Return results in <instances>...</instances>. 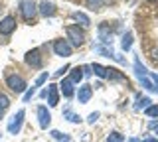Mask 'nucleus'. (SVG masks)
<instances>
[{
  "mask_svg": "<svg viewBox=\"0 0 158 142\" xmlns=\"http://www.w3.org/2000/svg\"><path fill=\"white\" fill-rule=\"evenodd\" d=\"M135 75L138 77V81L142 83V87H144V89L156 91L154 83H152V79H150V73H148V69L140 63V59H138V57H135Z\"/></svg>",
  "mask_w": 158,
  "mask_h": 142,
  "instance_id": "nucleus-1",
  "label": "nucleus"
},
{
  "mask_svg": "<svg viewBox=\"0 0 158 142\" xmlns=\"http://www.w3.org/2000/svg\"><path fill=\"white\" fill-rule=\"evenodd\" d=\"M65 34H67V38H69V43H71V47L75 46H83L85 43V32L79 28V24H71V26H65Z\"/></svg>",
  "mask_w": 158,
  "mask_h": 142,
  "instance_id": "nucleus-2",
  "label": "nucleus"
},
{
  "mask_svg": "<svg viewBox=\"0 0 158 142\" xmlns=\"http://www.w3.org/2000/svg\"><path fill=\"white\" fill-rule=\"evenodd\" d=\"M20 12L26 22H34L38 16V4L36 0H20Z\"/></svg>",
  "mask_w": 158,
  "mask_h": 142,
  "instance_id": "nucleus-3",
  "label": "nucleus"
},
{
  "mask_svg": "<svg viewBox=\"0 0 158 142\" xmlns=\"http://www.w3.org/2000/svg\"><path fill=\"white\" fill-rule=\"evenodd\" d=\"M6 85H8L14 93H26V89H28L26 79H24L22 75H16V73H12V75L6 77Z\"/></svg>",
  "mask_w": 158,
  "mask_h": 142,
  "instance_id": "nucleus-4",
  "label": "nucleus"
},
{
  "mask_svg": "<svg viewBox=\"0 0 158 142\" xmlns=\"http://www.w3.org/2000/svg\"><path fill=\"white\" fill-rule=\"evenodd\" d=\"M24 61H26L30 67H34V69H40V67L44 65V57H42V53H40L38 47L30 50L26 55H24Z\"/></svg>",
  "mask_w": 158,
  "mask_h": 142,
  "instance_id": "nucleus-5",
  "label": "nucleus"
},
{
  "mask_svg": "<svg viewBox=\"0 0 158 142\" xmlns=\"http://www.w3.org/2000/svg\"><path fill=\"white\" fill-rule=\"evenodd\" d=\"M24 116H26V111L20 109L16 115L10 119V122H8V132L10 134H18L20 132V128H22V124H24Z\"/></svg>",
  "mask_w": 158,
  "mask_h": 142,
  "instance_id": "nucleus-6",
  "label": "nucleus"
},
{
  "mask_svg": "<svg viewBox=\"0 0 158 142\" xmlns=\"http://www.w3.org/2000/svg\"><path fill=\"white\" fill-rule=\"evenodd\" d=\"M71 51H73V47H71V43H69L67 40H56V42H53V53H56V55L69 57Z\"/></svg>",
  "mask_w": 158,
  "mask_h": 142,
  "instance_id": "nucleus-7",
  "label": "nucleus"
},
{
  "mask_svg": "<svg viewBox=\"0 0 158 142\" xmlns=\"http://www.w3.org/2000/svg\"><path fill=\"white\" fill-rule=\"evenodd\" d=\"M99 40H101L103 46H111L113 43V28L109 22L99 24Z\"/></svg>",
  "mask_w": 158,
  "mask_h": 142,
  "instance_id": "nucleus-8",
  "label": "nucleus"
},
{
  "mask_svg": "<svg viewBox=\"0 0 158 142\" xmlns=\"http://www.w3.org/2000/svg\"><path fill=\"white\" fill-rule=\"evenodd\" d=\"M38 12L42 14L44 18H52V16H56V14H57V8H56V4H53V2L44 0V2L38 4Z\"/></svg>",
  "mask_w": 158,
  "mask_h": 142,
  "instance_id": "nucleus-9",
  "label": "nucleus"
},
{
  "mask_svg": "<svg viewBox=\"0 0 158 142\" xmlns=\"http://www.w3.org/2000/svg\"><path fill=\"white\" fill-rule=\"evenodd\" d=\"M14 30H16V18L14 16H6L0 20V34L2 36H10Z\"/></svg>",
  "mask_w": 158,
  "mask_h": 142,
  "instance_id": "nucleus-10",
  "label": "nucleus"
},
{
  "mask_svg": "<svg viewBox=\"0 0 158 142\" xmlns=\"http://www.w3.org/2000/svg\"><path fill=\"white\" fill-rule=\"evenodd\" d=\"M38 120H40V126H42V128H48L49 126V122H52V112L48 111V107H44V105L38 107Z\"/></svg>",
  "mask_w": 158,
  "mask_h": 142,
  "instance_id": "nucleus-11",
  "label": "nucleus"
},
{
  "mask_svg": "<svg viewBox=\"0 0 158 142\" xmlns=\"http://www.w3.org/2000/svg\"><path fill=\"white\" fill-rule=\"evenodd\" d=\"M91 97H93V87L91 85H81L77 89V101L81 103V105L89 103V101H91Z\"/></svg>",
  "mask_w": 158,
  "mask_h": 142,
  "instance_id": "nucleus-12",
  "label": "nucleus"
},
{
  "mask_svg": "<svg viewBox=\"0 0 158 142\" xmlns=\"http://www.w3.org/2000/svg\"><path fill=\"white\" fill-rule=\"evenodd\" d=\"M73 85H75V83H73L71 79H69V77H67V79H61V83H59V91H61L63 93V97H67V99H71V97L73 95H75V87H73Z\"/></svg>",
  "mask_w": 158,
  "mask_h": 142,
  "instance_id": "nucleus-13",
  "label": "nucleus"
},
{
  "mask_svg": "<svg viewBox=\"0 0 158 142\" xmlns=\"http://www.w3.org/2000/svg\"><path fill=\"white\" fill-rule=\"evenodd\" d=\"M93 50H95L97 53H103L105 57H111V59H117V61H121V63L125 61L123 57H118L117 53L113 51V47H109V46H103V43H99V46H95V47H93Z\"/></svg>",
  "mask_w": 158,
  "mask_h": 142,
  "instance_id": "nucleus-14",
  "label": "nucleus"
},
{
  "mask_svg": "<svg viewBox=\"0 0 158 142\" xmlns=\"http://www.w3.org/2000/svg\"><path fill=\"white\" fill-rule=\"evenodd\" d=\"M57 103H59V87L52 83V85L48 87V105L49 107H57Z\"/></svg>",
  "mask_w": 158,
  "mask_h": 142,
  "instance_id": "nucleus-15",
  "label": "nucleus"
},
{
  "mask_svg": "<svg viewBox=\"0 0 158 142\" xmlns=\"http://www.w3.org/2000/svg\"><path fill=\"white\" fill-rule=\"evenodd\" d=\"M107 79L109 81H118V83H127V77L123 75L118 69L115 67H107Z\"/></svg>",
  "mask_w": 158,
  "mask_h": 142,
  "instance_id": "nucleus-16",
  "label": "nucleus"
},
{
  "mask_svg": "<svg viewBox=\"0 0 158 142\" xmlns=\"http://www.w3.org/2000/svg\"><path fill=\"white\" fill-rule=\"evenodd\" d=\"M150 105H152L150 97L142 95V93H138V95H136V103H135V109H136V111H140V109H148Z\"/></svg>",
  "mask_w": 158,
  "mask_h": 142,
  "instance_id": "nucleus-17",
  "label": "nucleus"
},
{
  "mask_svg": "<svg viewBox=\"0 0 158 142\" xmlns=\"http://www.w3.org/2000/svg\"><path fill=\"white\" fill-rule=\"evenodd\" d=\"M71 18H73L75 22H79V24H81L83 28L91 26V18H89L85 12H73V14H71Z\"/></svg>",
  "mask_w": 158,
  "mask_h": 142,
  "instance_id": "nucleus-18",
  "label": "nucleus"
},
{
  "mask_svg": "<svg viewBox=\"0 0 158 142\" xmlns=\"http://www.w3.org/2000/svg\"><path fill=\"white\" fill-rule=\"evenodd\" d=\"M63 119H67L69 122H73V124H79V122H81V116H79L77 112H73L69 107H65V109H63Z\"/></svg>",
  "mask_w": 158,
  "mask_h": 142,
  "instance_id": "nucleus-19",
  "label": "nucleus"
},
{
  "mask_svg": "<svg viewBox=\"0 0 158 142\" xmlns=\"http://www.w3.org/2000/svg\"><path fill=\"white\" fill-rule=\"evenodd\" d=\"M121 47H123V51H128L132 47V32L128 30L123 34V40H121Z\"/></svg>",
  "mask_w": 158,
  "mask_h": 142,
  "instance_id": "nucleus-20",
  "label": "nucleus"
},
{
  "mask_svg": "<svg viewBox=\"0 0 158 142\" xmlns=\"http://www.w3.org/2000/svg\"><path fill=\"white\" fill-rule=\"evenodd\" d=\"M91 71L101 79H107V67H103L101 63H91Z\"/></svg>",
  "mask_w": 158,
  "mask_h": 142,
  "instance_id": "nucleus-21",
  "label": "nucleus"
},
{
  "mask_svg": "<svg viewBox=\"0 0 158 142\" xmlns=\"http://www.w3.org/2000/svg\"><path fill=\"white\" fill-rule=\"evenodd\" d=\"M83 75H85V73H83V67H73V69H71V75H69V79H71L73 83H79V81H81L83 79Z\"/></svg>",
  "mask_w": 158,
  "mask_h": 142,
  "instance_id": "nucleus-22",
  "label": "nucleus"
},
{
  "mask_svg": "<svg viewBox=\"0 0 158 142\" xmlns=\"http://www.w3.org/2000/svg\"><path fill=\"white\" fill-rule=\"evenodd\" d=\"M8 107H10V99L4 95V93H0V116L4 115V111H6Z\"/></svg>",
  "mask_w": 158,
  "mask_h": 142,
  "instance_id": "nucleus-23",
  "label": "nucleus"
},
{
  "mask_svg": "<svg viewBox=\"0 0 158 142\" xmlns=\"http://www.w3.org/2000/svg\"><path fill=\"white\" fill-rule=\"evenodd\" d=\"M107 142H125V136L121 134V132H117V130H113L111 134L107 136Z\"/></svg>",
  "mask_w": 158,
  "mask_h": 142,
  "instance_id": "nucleus-24",
  "label": "nucleus"
},
{
  "mask_svg": "<svg viewBox=\"0 0 158 142\" xmlns=\"http://www.w3.org/2000/svg\"><path fill=\"white\" fill-rule=\"evenodd\" d=\"M87 2V6L91 8V10H101V6H103V2H105V0H85Z\"/></svg>",
  "mask_w": 158,
  "mask_h": 142,
  "instance_id": "nucleus-25",
  "label": "nucleus"
},
{
  "mask_svg": "<svg viewBox=\"0 0 158 142\" xmlns=\"http://www.w3.org/2000/svg\"><path fill=\"white\" fill-rule=\"evenodd\" d=\"M52 136H53L56 140H59V142H71V138H69L67 134H61L59 130H52Z\"/></svg>",
  "mask_w": 158,
  "mask_h": 142,
  "instance_id": "nucleus-26",
  "label": "nucleus"
},
{
  "mask_svg": "<svg viewBox=\"0 0 158 142\" xmlns=\"http://www.w3.org/2000/svg\"><path fill=\"white\" fill-rule=\"evenodd\" d=\"M146 116H152V119H158V105H150L148 109H144Z\"/></svg>",
  "mask_w": 158,
  "mask_h": 142,
  "instance_id": "nucleus-27",
  "label": "nucleus"
},
{
  "mask_svg": "<svg viewBox=\"0 0 158 142\" xmlns=\"http://www.w3.org/2000/svg\"><path fill=\"white\" fill-rule=\"evenodd\" d=\"M48 77H49V75H48V71H44V73H42V75H40V77H38V79H36V83H34V87H36V89H38V87H42V85H44V83H46V81H48Z\"/></svg>",
  "mask_w": 158,
  "mask_h": 142,
  "instance_id": "nucleus-28",
  "label": "nucleus"
},
{
  "mask_svg": "<svg viewBox=\"0 0 158 142\" xmlns=\"http://www.w3.org/2000/svg\"><path fill=\"white\" fill-rule=\"evenodd\" d=\"M34 95H36V87H30V89H26V93H24V103H28Z\"/></svg>",
  "mask_w": 158,
  "mask_h": 142,
  "instance_id": "nucleus-29",
  "label": "nucleus"
},
{
  "mask_svg": "<svg viewBox=\"0 0 158 142\" xmlns=\"http://www.w3.org/2000/svg\"><path fill=\"white\" fill-rule=\"evenodd\" d=\"M97 119H99V112H91V115H89V119H87V122H89V124H95Z\"/></svg>",
  "mask_w": 158,
  "mask_h": 142,
  "instance_id": "nucleus-30",
  "label": "nucleus"
},
{
  "mask_svg": "<svg viewBox=\"0 0 158 142\" xmlns=\"http://www.w3.org/2000/svg\"><path fill=\"white\" fill-rule=\"evenodd\" d=\"M67 69H71V67H69V65H63L61 69H57V71H56V77H63V73H65Z\"/></svg>",
  "mask_w": 158,
  "mask_h": 142,
  "instance_id": "nucleus-31",
  "label": "nucleus"
},
{
  "mask_svg": "<svg viewBox=\"0 0 158 142\" xmlns=\"http://www.w3.org/2000/svg\"><path fill=\"white\" fill-rule=\"evenodd\" d=\"M142 142H158V138H146V140H142Z\"/></svg>",
  "mask_w": 158,
  "mask_h": 142,
  "instance_id": "nucleus-32",
  "label": "nucleus"
},
{
  "mask_svg": "<svg viewBox=\"0 0 158 142\" xmlns=\"http://www.w3.org/2000/svg\"><path fill=\"white\" fill-rule=\"evenodd\" d=\"M128 142H138V140L136 138H128Z\"/></svg>",
  "mask_w": 158,
  "mask_h": 142,
  "instance_id": "nucleus-33",
  "label": "nucleus"
},
{
  "mask_svg": "<svg viewBox=\"0 0 158 142\" xmlns=\"http://www.w3.org/2000/svg\"><path fill=\"white\" fill-rule=\"evenodd\" d=\"M156 132H158V126H156Z\"/></svg>",
  "mask_w": 158,
  "mask_h": 142,
  "instance_id": "nucleus-34",
  "label": "nucleus"
},
{
  "mask_svg": "<svg viewBox=\"0 0 158 142\" xmlns=\"http://www.w3.org/2000/svg\"><path fill=\"white\" fill-rule=\"evenodd\" d=\"M0 10H2V6H0Z\"/></svg>",
  "mask_w": 158,
  "mask_h": 142,
  "instance_id": "nucleus-35",
  "label": "nucleus"
}]
</instances>
